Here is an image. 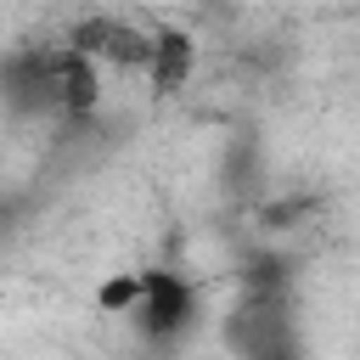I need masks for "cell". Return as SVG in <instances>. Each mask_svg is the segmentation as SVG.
Returning <instances> with one entry per match:
<instances>
[{
  "mask_svg": "<svg viewBox=\"0 0 360 360\" xmlns=\"http://www.w3.org/2000/svg\"><path fill=\"white\" fill-rule=\"evenodd\" d=\"M68 45H79L101 73H146V51H152V28H141L135 17H118V11H90L79 17L68 34Z\"/></svg>",
  "mask_w": 360,
  "mask_h": 360,
  "instance_id": "7a4b0ae2",
  "label": "cell"
},
{
  "mask_svg": "<svg viewBox=\"0 0 360 360\" xmlns=\"http://www.w3.org/2000/svg\"><path fill=\"white\" fill-rule=\"evenodd\" d=\"M101 309L124 315L141 332V343L169 349L197 326L202 298H197V281L186 270H124L118 281L101 287Z\"/></svg>",
  "mask_w": 360,
  "mask_h": 360,
  "instance_id": "6da1fadb",
  "label": "cell"
},
{
  "mask_svg": "<svg viewBox=\"0 0 360 360\" xmlns=\"http://www.w3.org/2000/svg\"><path fill=\"white\" fill-rule=\"evenodd\" d=\"M197 56H202V45L180 28V22H158L152 28V51H146V84H152V96H180L191 79H197Z\"/></svg>",
  "mask_w": 360,
  "mask_h": 360,
  "instance_id": "3957f363",
  "label": "cell"
}]
</instances>
